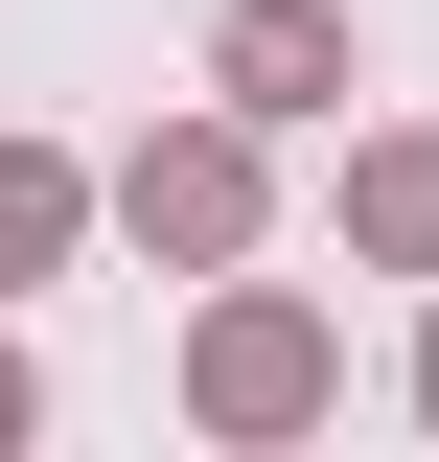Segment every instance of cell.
<instances>
[{"instance_id":"obj_1","label":"cell","mask_w":439,"mask_h":462,"mask_svg":"<svg viewBox=\"0 0 439 462\" xmlns=\"http://www.w3.org/2000/svg\"><path fill=\"white\" fill-rule=\"evenodd\" d=\"M0 416H23V370H0Z\"/></svg>"}]
</instances>
